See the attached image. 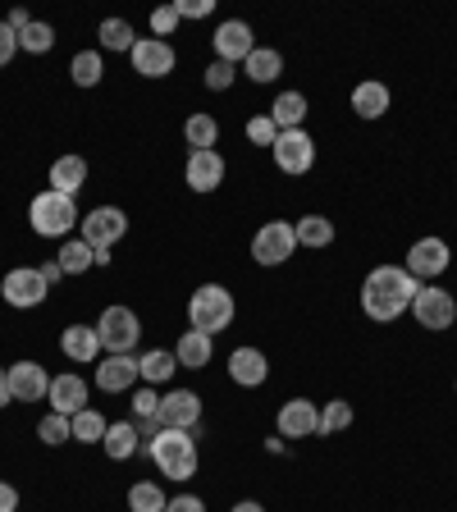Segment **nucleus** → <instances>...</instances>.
I'll list each match as a JSON object with an SVG mask.
<instances>
[{
    "label": "nucleus",
    "instance_id": "473e14b6",
    "mask_svg": "<svg viewBox=\"0 0 457 512\" xmlns=\"http://www.w3.org/2000/svg\"><path fill=\"white\" fill-rule=\"evenodd\" d=\"M165 494L156 490V480H138L133 490H128V512H165Z\"/></svg>",
    "mask_w": 457,
    "mask_h": 512
},
{
    "label": "nucleus",
    "instance_id": "e433bc0d",
    "mask_svg": "<svg viewBox=\"0 0 457 512\" xmlns=\"http://www.w3.org/2000/svg\"><path fill=\"white\" fill-rule=\"evenodd\" d=\"M352 426V403H330L325 412H320V435H339V430Z\"/></svg>",
    "mask_w": 457,
    "mask_h": 512
},
{
    "label": "nucleus",
    "instance_id": "2f4dec72",
    "mask_svg": "<svg viewBox=\"0 0 457 512\" xmlns=\"http://www.w3.org/2000/svg\"><path fill=\"white\" fill-rule=\"evenodd\" d=\"M55 261H60L64 275H83L87 266H96V252L83 243V238H74V243H64V247H60V256H55Z\"/></svg>",
    "mask_w": 457,
    "mask_h": 512
},
{
    "label": "nucleus",
    "instance_id": "f8f14e48",
    "mask_svg": "<svg viewBox=\"0 0 457 512\" xmlns=\"http://www.w3.org/2000/svg\"><path fill=\"white\" fill-rule=\"evenodd\" d=\"M128 55H133V69L142 78H165L174 69V46L160 42V37H138Z\"/></svg>",
    "mask_w": 457,
    "mask_h": 512
},
{
    "label": "nucleus",
    "instance_id": "412c9836",
    "mask_svg": "<svg viewBox=\"0 0 457 512\" xmlns=\"http://www.w3.org/2000/svg\"><path fill=\"white\" fill-rule=\"evenodd\" d=\"M60 348L69 362H92L96 352H101V334H96V325H69V330L60 334Z\"/></svg>",
    "mask_w": 457,
    "mask_h": 512
},
{
    "label": "nucleus",
    "instance_id": "393cba45",
    "mask_svg": "<svg viewBox=\"0 0 457 512\" xmlns=\"http://www.w3.org/2000/svg\"><path fill=\"white\" fill-rule=\"evenodd\" d=\"M174 357H179V366H188V371H202V366L211 362V334L188 330L179 339V348H174Z\"/></svg>",
    "mask_w": 457,
    "mask_h": 512
},
{
    "label": "nucleus",
    "instance_id": "4be33fe9",
    "mask_svg": "<svg viewBox=\"0 0 457 512\" xmlns=\"http://www.w3.org/2000/svg\"><path fill=\"white\" fill-rule=\"evenodd\" d=\"M352 110H357V115L362 119H380L384 110H389V87L384 83H357L352 87Z\"/></svg>",
    "mask_w": 457,
    "mask_h": 512
},
{
    "label": "nucleus",
    "instance_id": "423d86ee",
    "mask_svg": "<svg viewBox=\"0 0 457 512\" xmlns=\"http://www.w3.org/2000/svg\"><path fill=\"white\" fill-rule=\"evenodd\" d=\"M124 234H128V215L119 206H96V211L83 215V243L92 252H110Z\"/></svg>",
    "mask_w": 457,
    "mask_h": 512
},
{
    "label": "nucleus",
    "instance_id": "a18cd8bd",
    "mask_svg": "<svg viewBox=\"0 0 457 512\" xmlns=\"http://www.w3.org/2000/svg\"><path fill=\"white\" fill-rule=\"evenodd\" d=\"M165 512H206L202 499H192V494H179V499L165 503Z\"/></svg>",
    "mask_w": 457,
    "mask_h": 512
},
{
    "label": "nucleus",
    "instance_id": "49530a36",
    "mask_svg": "<svg viewBox=\"0 0 457 512\" xmlns=\"http://www.w3.org/2000/svg\"><path fill=\"white\" fill-rule=\"evenodd\" d=\"M14 508H19V490L10 480H0V512H14Z\"/></svg>",
    "mask_w": 457,
    "mask_h": 512
},
{
    "label": "nucleus",
    "instance_id": "58836bf2",
    "mask_svg": "<svg viewBox=\"0 0 457 512\" xmlns=\"http://www.w3.org/2000/svg\"><path fill=\"white\" fill-rule=\"evenodd\" d=\"M247 138H252L256 147H275V142H279L275 119H270V115H252V119H247Z\"/></svg>",
    "mask_w": 457,
    "mask_h": 512
},
{
    "label": "nucleus",
    "instance_id": "a211bd4d",
    "mask_svg": "<svg viewBox=\"0 0 457 512\" xmlns=\"http://www.w3.org/2000/svg\"><path fill=\"white\" fill-rule=\"evenodd\" d=\"M51 412H60V416H74V412H83L87 407V384H83V375H74V371H64V375H55L51 380Z\"/></svg>",
    "mask_w": 457,
    "mask_h": 512
},
{
    "label": "nucleus",
    "instance_id": "c03bdc74",
    "mask_svg": "<svg viewBox=\"0 0 457 512\" xmlns=\"http://www.w3.org/2000/svg\"><path fill=\"white\" fill-rule=\"evenodd\" d=\"M174 10H179V19H206L215 10V0H179Z\"/></svg>",
    "mask_w": 457,
    "mask_h": 512
},
{
    "label": "nucleus",
    "instance_id": "c9c22d12",
    "mask_svg": "<svg viewBox=\"0 0 457 512\" xmlns=\"http://www.w3.org/2000/svg\"><path fill=\"white\" fill-rule=\"evenodd\" d=\"M133 42H138V37H133V28H128L124 19L101 23V46H106V51H133Z\"/></svg>",
    "mask_w": 457,
    "mask_h": 512
},
{
    "label": "nucleus",
    "instance_id": "2eb2a0df",
    "mask_svg": "<svg viewBox=\"0 0 457 512\" xmlns=\"http://www.w3.org/2000/svg\"><path fill=\"white\" fill-rule=\"evenodd\" d=\"M252 51H256V42H252V28H247L243 19H224L220 28H215V55H220L224 64L247 60Z\"/></svg>",
    "mask_w": 457,
    "mask_h": 512
},
{
    "label": "nucleus",
    "instance_id": "37998d69",
    "mask_svg": "<svg viewBox=\"0 0 457 512\" xmlns=\"http://www.w3.org/2000/svg\"><path fill=\"white\" fill-rule=\"evenodd\" d=\"M14 51H19V32H10V23L0 19V69L14 60Z\"/></svg>",
    "mask_w": 457,
    "mask_h": 512
},
{
    "label": "nucleus",
    "instance_id": "4468645a",
    "mask_svg": "<svg viewBox=\"0 0 457 512\" xmlns=\"http://www.w3.org/2000/svg\"><path fill=\"white\" fill-rule=\"evenodd\" d=\"M448 261H453V252H448L444 238H421V243H412V252H407V270H412L416 279L444 275Z\"/></svg>",
    "mask_w": 457,
    "mask_h": 512
},
{
    "label": "nucleus",
    "instance_id": "f3484780",
    "mask_svg": "<svg viewBox=\"0 0 457 512\" xmlns=\"http://www.w3.org/2000/svg\"><path fill=\"white\" fill-rule=\"evenodd\" d=\"M10 394L19 403H37V398L51 394V380H46V366L37 362H14L10 366Z\"/></svg>",
    "mask_w": 457,
    "mask_h": 512
},
{
    "label": "nucleus",
    "instance_id": "de8ad7c7",
    "mask_svg": "<svg viewBox=\"0 0 457 512\" xmlns=\"http://www.w3.org/2000/svg\"><path fill=\"white\" fill-rule=\"evenodd\" d=\"M5 23H10V32H23V28H28V10H10V19H5Z\"/></svg>",
    "mask_w": 457,
    "mask_h": 512
},
{
    "label": "nucleus",
    "instance_id": "c85d7f7f",
    "mask_svg": "<svg viewBox=\"0 0 457 512\" xmlns=\"http://www.w3.org/2000/svg\"><path fill=\"white\" fill-rule=\"evenodd\" d=\"M174 371H179V357H174V352H160V348H151L147 357H138V375H142V380H147V384H165Z\"/></svg>",
    "mask_w": 457,
    "mask_h": 512
},
{
    "label": "nucleus",
    "instance_id": "a878e982",
    "mask_svg": "<svg viewBox=\"0 0 457 512\" xmlns=\"http://www.w3.org/2000/svg\"><path fill=\"white\" fill-rule=\"evenodd\" d=\"M243 64H247V78H252V83H275V78L284 74V55L270 51V46H256Z\"/></svg>",
    "mask_w": 457,
    "mask_h": 512
},
{
    "label": "nucleus",
    "instance_id": "3c124183",
    "mask_svg": "<svg viewBox=\"0 0 457 512\" xmlns=\"http://www.w3.org/2000/svg\"><path fill=\"white\" fill-rule=\"evenodd\" d=\"M234 512H266V508H261V503H252V499H243Z\"/></svg>",
    "mask_w": 457,
    "mask_h": 512
},
{
    "label": "nucleus",
    "instance_id": "7c9ffc66",
    "mask_svg": "<svg viewBox=\"0 0 457 512\" xmlns=\"http://www.w3.org/2000/svg\"><path fill=\"white\" fill-rule=\"evenodd\" d=\"M183 138H188L192 151H211L215 138H220V124H215V115H188V124H183Z\"/></svg>",
    "mask_w": 457,
    "mask_h": 512
},
{
    "label": "nucleus",
    "instance_id": "7ed1b4c3",
    "mask_svg": "<svg viewBox=\"0 0 457 512\" xmlns=\"http://www.w3.org/2000/svg\"><path fill=\"white\" fill-rule=\"evenodd\" d=\"M188 325L192 330H202V334H220L234 325V293L224 284H202L197 293H192L188 302Z\"/></svg>",
    "mask_w": 457,
    "mask_h": 512
},
{
    "label": "nucleus",
    "instance_id": "9d476101",
    "mask_svg": "<svg viewBox=\"0 0 457 512\" xmlns=\"http://www.w3.org/2000/svg\"><path fill=\"white\" fill-rule=\"evenodd\" d=\"M412 316H416L421 330H448V325L457 320V307H453V298H448L444 288H421L416 302H412Z\"/></svg>",
    "mask_w": 457,
    "mask_h": 512
},
{
    "label": "nucleus",
    "instance_id": "bb28decb",
    "mask_svg": "<svg viewBox=\"0 0 457 512\" xmlns=\"http://www.w3.org/2000/svg\"><path fill=\"white\" fill-rule=\"evenodd\" d=\"M138 439H142V435H138V426H133V421H119V426L106 430L101 448H106L115 462H124V458H133V453H138Z\"/></svg>",
    "mask_w": 457,
    "mask_h": 512
},
{
    "label": "nucleus",
    "instance_id": "09e8293b",
    "mask_svg": "<svg viewBox=\"0 0 457 512\" xmlns=\"http://www.w3.org/2000/svg\"><path fill=\"white\" fill-rule=\"evenodd\" d=\"M37 270H42V279H46V284H55V279L64 275V270H60V261H46V266H37Z\"/></svg>",
    "mask_w": 457,
    "mask_h": 512
},
{
    "label": "nucleus",
    "instance_id": "f03ea898",
    "mask_svg": "<svg viewBox=\"0 0 457 512\" xmlns=\"http://www.w3.org/2000/svg\"><path fill=\"white\" fill-rule=\"evenodd\" d=\"M147 453L156 458V467L170 480L197 476V444H192V430H156Z\"/></svg>",
    "mask_w": 457,
    "mask_h": 512
},
{
    "label": "nucleus",
    "instance_id": "0eeeda50",
    "mask_svg": "<svg viewBox=\"0 0 457 512\" xmlns=\"http://www.w3.org/2000/svg\"><path fill=\"white\" fill-rule=\"evenodd\" d=\"M293 247H298V234H293V224H284V220L261 224L252 238V256L261 266H284L288 256H293Z\"/></svg>",
    "mask_w": 457,
    "mask_h": 512
},
{
    "label": "nucleus",
    "instance_id": "72a5a7b5",
    "mask_svg": "<svg viewBox=\"0 0 457 512\" xmlns=\"http://www.w3.org/2000/svg\"><path fill=\"white\" fill-rule=\"evenodd\" d=\"M55 46V28L51 23H28L19 32V51H32V55H46Z\"/></svg>",
    "mask_w": 457,
    "mask_h": 512
},
{
    "label": "nucleus",
    "instance_id": "20e7f679",
    "mask_svg": "<svg viewBox=\"0 0 457 512\" xmlns=\"http://www.w3.org/2000/svg\"><path fill=\"white\" fill-rule=\"evenodd\" d=\"M28 220H32V234H42V238H64L78 220H83V215H78L74 197H64V192L46 188V192H37V197H32Z\"/></svg>",
    "mask_w": 457,
    "mask_h": 512
},
{
    "label": "nucleus",
    "instance_id": "aec40b11",
    "mask_svg": "<svg viewBox=\"0 0 457 512\" xmlns=\"http://www.w3.org/2000/svg\"><path fill=\"white\" fill-rule=\"evenodd\" d=\"M229 375H234V384H243V389H256V384H266V375H270L266 352L238 348L234 357H229Z\"/></svg>",
    "mask_w": 457,
    "mask_h": 512
},
{
    "label": "nucleus",
    "instance_id": "f704fd0d",
    "mask_svg": "<svg viewBox=\"0 0 457 512\" xmlns=\"http://www.w3.org/2000/svg\"><path fill=\"white\" fill-rule=\"evenodd\" d=\"M69 74H74L78 87H96V83H101V55H96V51H78L74 64H69Z\"/></svg>",
    "mask_w": 457,
    "mask_h": 512
},
{
    "label": "nucleus",
    "instance_id": "6e6552de",
    "mask_svg": "<svg viewBox=\"0 0 457 512\" xmlns=\"http://www.w3.org/2000/svg\"><path fill=\"white\" fill-rule=\"evenodd\" d=\"M0 293H5V302L19 311L37 307V302H46V293H51V284L42 279V270H32V266H19L10 270V275L0 279Z\"/></svg>",
    "mask_w": 457,
    "mask_h": 512
},
{
    "label": "nucleus",
    "instance_id": "dca6fc26",
    "mask_svg": "<svg viewBox=\"0 0 457 512\" xmlns=\"http://www.w3.org/2000/svg\"><path fill=\"white\" fill-rule=\"evenodd\" d=\"M183 179H188L192 192H215L224 183V156L220 151H192L188 156V170H183Z\"/></svg>",
    "mask_w": 457,
    "mask_h": 512
},
{
    "label": "nucleus",
    "instance_id": "39448f33",
    "mask_svg": "<svg viewBox=\"0 0 457 512\" xmlns=\"http://www.w3.org/2000/svg\"><path fill=\"white\" fill-rule=\"evenodd\" d=\"M96 334H101V348H106L110 357H119V352L138 348L142 320H138V311H128V307H106L101 320H96Z\"/></svg>",
    "mask_w": 457,
    "mask_h": 512
},
{
    "label": "nucleus",
    "instance_id": "5701e85b",
    "mask_svg": "<svg viewBox=\"0 0 457 512\" xmlns=\"http://www.w3.org/2000/svg\"><path fill=\"white\" fill-rule=\"evenodd\" d=\"M51 183H55V192L74 197V192L87 183V160H83V156H60V160L51 165Z\"/></svg>",
    "mask_w": 457,
    "mask_h": 512
},
{
    "label": "nucleus",
    "instance_id": "1a4fd4ad",
    "mask_svg": "<svg viewBox=\"0 0 457 512\" xmlns=\"http://www.w3.org/2000/svg\"><path fill=\"white\" fill-rule=\"evenodd\" d=\"M275 165L284 174H307L311 165H316V142L307 138V128H288V133H279L275 147Z\"/></svg>",
    "mask_w": 457,
    "mask_h": 512
},
{
    "label": "nucleus",
    "instance_id": "8fccbe9b",
    "mask_svg": "<svg viewBox=\"0 0 457 512\" xmlns=\"http://www.w3.org/2000/svg\"><path fill=\"white\" fill-rule=\"evenodd\" d=\"M10 371H5V366H0V407H5V403H10Z\"/></svg>",
    "mask_w": 457,
    "mask_h": 512
},
{
    "label": "nucleus",
    "instance_id": "79ce46f5",
    "mask_svg": "<svg viewBox=\"0 0 457 512\" xmlns=\"http://www.w3.org/2000/svg\"><path fill=\"white\" fill-rule=\"evenodd\" d=\"M133 412H138L142 421H156V416H160V398H156V389H142V394H133Z\"/></svg>",
    "mask_w": 457,
    "mask_h": 512
},
{
    "label": "nucleus",
    "instance_id": "cd10ccee",
    "mask_svg": "<svg viewBox=\"0 0 457 512\" xmlns=\"http://www.w3.org/2000/svg\"><path fill=\"white\" fill-rule=\"evenodd\" d=\"M69 426H74L78 444H101V439H106V430H110V421L96 412V407H83V412L69 416Z\"/></svg>",
    "mask_w": 457,
    "mask_h": 512
},
{
    "label": "nucleus",
    "instance_id": "6ab92c4d",
    "mask_svg": "<svg viewBox=\"0 0 457 512\" xmlns=\"http://www.w3.org/2000/svg\"><path fill=\"white\" fill-rule=\"evenodd\" d=\"M133 380H138V357L133 352H119V357H106L96 366V384L106 394H124V389H133Z\"/></svg>",
    "mask_w": 457,
    "mask_h": 512
},
{
    "label": "nucleus",
    "instance_id": "9b49d317",
    "mask_svg": "<svg viewBox=\"0 0 457 512\" xmlns=\"http://www.w3.org/2000/svg\"><path fill=\"white\" fill-rule=\"evenodd\" d=\"M197 416H202V398L192 389H174V394L160 398V430H197Z\"/></svg>",
    "mask_w": 457,
    "mask_h": 512
},
{
    "label": "nucleus",
    "instance_id": "c756f323",
    "mask_svg": "<svg viewBox=\"0 0 457 512\" xmlns=\"http://www.w3.org/2000/svg\"><path fill=\"white\" fill-rule=\"evenodd\" d=\"M293 234H298L302 247H330L334 243V224L325 220V215H302V220L293 224Z\"/></svg>",
    "mask_w": 457,
    "mask_h": 512
},
{
    "label": "nucleus",
    "instance_id": "ea45409f",
    "mask_svg": "<svg viewBox=\"0 0 457 512\" xmlns=\"http://www.w3.org/2000/svg\"><path fill=\"white\" fill-rule=\"evenodd\" d=\"M174 23H179V10H174V5H160V10L151 14V32H156L160 42H165V37L174 32Z\"/></svg>",
    "mask_w": 457,
    "mask_h": 512
},
{
    "label": "nucleus",
    "instance_id": "ddd939ff",
    "mask_svg": "<svg viewBox=\"0 0 457 512\" xmlns=\"http://www.w3.org/2000/svg\"><path fill=\"white\" fill-rule=\"evenodd\" d=\"M279 435L284 439L320 435V407L307 403V398H288V403L279 407Z\"/></svg>",
    "mask_w": 457,
    "mask_h": 512
},
{
    "label": "nucleus",
    "instance_id": "4c0bfd02",
    "mask_svg": "<svg viewBox=\"0 0 457 512\" xmlns=\"http://www.w3.org/2000/svg\"><path fill=\"white\" fill-rule=\"evenodd\" d=\"M37 435H42V444H64V439H74V426H69V416L51 412V416H42Z\"/></svg>",
    "mask_w": 457,
    "mask_h": 512
},
{
    "label": "nucleus",
    "instance_id": "a19ab883",
    "mask_svg": "<svg viewBox=\"0 0 457 512\" xmlns=\"http://www.w3.org/2000/svg\"><path fill=\"white\" fill-rule=\"evenodd\" d=\"M234 83V64H224V60H215L211 69H206V87L211 92H224V87Z\"/></svg>",
    "mask_w": 457,
    "mask_h": 512
},
{
    "label": "nucleus",
    "instance_id": "f257e3e1",
    "mask_svg": "<svg viewBox=\"0 0 457 512\" xmlns=\"http://www.w3.org/2000/svg\"><path fill=\"white\" fill-rule=\"evenodd\" d=\"M416 293L421 288H416V275L407 266H375L362 284V311L371 320H380V325H389V320H398L412 307Z\"/></svg>",
    "mask_w": 457,
    "mask_h": 512
},
{
    "label": "nucleus",
    "instance_id": "b1692460",
    "mask_svg": "<svg viewBox=\"0 0 457 512\" xmlns=\"http://www.w3.org/2000/svg\"><path fill=\"white\" fill-rule=\"evenodd\" d=\"M270 119H275L279 133L302 128V119H307V96H302V92H279L275 106H270Z\"/></svg>",
    "mask_w": 457,
    "mask_h": 512
}]
</instances>
